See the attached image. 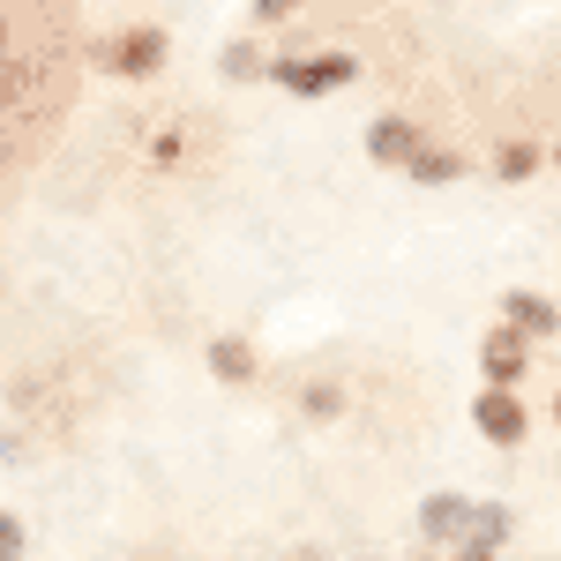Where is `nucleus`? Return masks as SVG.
<instances>
[{
  "label": "nucleus",
  "mask_w": 561,
  "mask_h": 561,
  "mask_svg": "<svg viewBox=\"0 0 561 561\" xmlns=\"http://www.w3.org/2000/svg\"><path fill=\"white\" fill-rule=\"evenodd\" d=\"M479 375H486V389H517L524 375H531V337L510 330V322H494V330L479 337Z\"/></svg>",
  "instance_id": "7ed1b4c3"
},
{
  "label": "nucleus",
  "mask_w": 561,
  "mask_h": 561,
  "mask_svg": "<svg viewBox=\"0 0 561 561\" xmlns=\"http://www.w3.org/2000/svg\"><path fill=\"white\" fill-rule=\"evenodd\" d=\"M502 322H510V330H524L531 345H539V337H561V307L547 300V293H524V285H510V293H502Z\"/></svg>",
  "instance_id": "0eeeda50"
},
{
  "label": "nucleus",
  "mask_w": 561,
  "mask_h": 561,
  "mask_svg": "<svg viewBox=\"0 0 561 561\" xmlns=\"http://www.w3.org/2000/svg\"><path fill=\"white\" fill-rule=\"evenodd\" d=\"M300 412H307V420H337V412H345V389H337V382H307L300 389Z\"/></svg>",
  "instance_id": "ddd939ff"
},
{
  "label": "nucleus",
  "mask_w": 561,
  "mask_h": 561,
  "mask_svg": "<svg viewBox=\"0 0 561 561\" xmlns=\"http://www.w3.org/2000/svg\"><path fill=\"white\" fill-rule=\"evenodd\" d=\"M293 561H322V547H300V554H293Z\"/></svg>",
  "instance_id": "f3484780"
},
{
  "label": "nucleus",
  "mask_w": 561,
  "mask_h": 561,
  "mask_svg": "<svg viewBox=\"0 0 561 561\" xmlns=\"http://www.w3.org/2000/svg\"><path fill=\"white\" fill-rule=\"evenodd\" d=\"M225 76H232V83H255V76H270V60H262V45H225Z\"/></svg>",
  "instance_id": "f8f14e48"
},
{
  "label": "nucleus",
  "mask_w": 561,
  "mask_h": 561,
  "mask_svg": "<svg viewBox=\"0 0 561 561\" xmlns=\"http://www.w3.org/2000/svg\"><path fill=\"white\" fill-rule=\"evenodd\" d=\"M510 502H472V531H465V539H472V547H494V554H502V547H510Z\"/></svg>",
  "instance_id": "1a4fd4ad"
},
{
  "label": "nucleus",
  "mask_w": 561,
  "mask_h": 561,
  "mask_svg": "<svg viewBox=\"0 0 561 561\" xmlns=\"http://www.w3.org/2000/svg\"><path fill=\"white\" fill-rule=\"evenodd\" d=\"M165 31H121V38H98L90 45V60L105 68V76H158L165 68Z\"/></svg>",
  "instance_id": "f03ea898"
},
{
  "label": "nucleus",
  "mask_w": 561,
  "mask_h": 561,
  "mask_svg": "<svg viewBox=\"0 0 561 561\" xmlns=\"http://www.w3.org/2000/svg\"><path fill=\"white\" fill-rule=\"evenodd\" d=\"M420 150H427V142H420V128H412L404 113H375V121H367V158H375V165H397V173H404Z\"/></svg>",
  "instance_id": "423d86ee"
},
{
  "label": "nucleus",
  "mask_w": 561,
  "mask_h": 561,
  "mask_svg": "<svg viewBox=\"0 0 561 561\" xmlns=\"http://www.w3.org/2000/svg\"><path fill=\"white\" fill-rule=\"evenodd\" d=\"M23 547H31L23 517H8V510H0V561H23Z\"/></svg>",
  "instance_id": "4468645a"
},
{
  "label": "nucleus",
  "mask_w": 561,
  "mask_h": 561,
  "mask_svg": "<svg viewBox=\"0 0 561 561\" xmlns=\"http://www.w3.org/2000/svg\"><path fill=\"white\" fill-rule=\"evenodd\" d=\"M554 427H561V389H554Z\"/></svg>",
  "instance_id": "6ab92c4d"
},
{
  "label": "nucleus",
  "mask_w": 561,
  "mask_h": 561,
  "mask_svg": "<svg viewBox=\"0 0 561 561\" xmlns=\"http://www.w3.org/2000/svg\"><path fill=\"white\" fill-rule=\"evenodd\" d=\"M449 561H502V554H494V547H472V539H465V547H449Z\"/></svg>",
  "instance_id": "dca6fc26"
},
{
  "label": "nucleus",
  "mask_w": 561,
  "mask_h": 561,
  "mask_svg": "<svg viewBox=\"0 0 561 561\" xmlns=\"http://www.w3.org/2000/svg\"><path fill=\"white\" fill-rule=\"evenodd\" d=\"M539 165H547L539 142H502V150H494V180H531Z\"/></svg>",
  "instance_id": "9b49d317"
},
{
  "label": "nucleus",
  "mask_w": 561,
  "mask_h": 561,
  "mask_svg": "<svg viewBox=\"0 0 561 561\" xmlns=\"http://www.w3.org/2000/svg\"><path fill=\"white\" fill-rule=\"evenodd\" d=\"M465 531H472V494L434 486L427 502H420V539L427 547H465Z\"/></svg>",
  "instance_id": "39448f33"
},
{
  "label": "nucleus",
  "mask_w": 561,
  "mask_h": 561,
  "mask_svg": "<svg viewBox=\"0 0 561 561\" xmlns=\"http://www.w3.org/2000/svg\"><path fill=\"white\" fill-rule=\"evenodd\" d=\"M404 173L420 180V187H449V180H465V158H457V150H442V142H427Z\"/></svg>",
  "instance_id": "9d476101"
},
{
  "label": "nucleus",
  "mask_w": 561,
  "mask_h": 561,
  "mask_svg": "<svg viewBox=\"0 0 561 561\" xmlns=\"http://www.w3.org/2000/svg\"><path fill=\"white\" fill-rule=\"evenodd\" d=\"M293 8H300V0H255V23H285Z\"/></svg>",
  "instance_id": "2eb2a0df"
},
{
  "label": "nucleus",
  "mask_w": 561,
  "mask_h": 561,
  "mask_svg": "<svg viewBox=\"0 0 561 561\" xmlns=\"http://www.w3.org/2000/svg\"><path fill=\"white\" fill-rule=\"evenodd\" d=\"M547 165H561V142H554V150H547Z\"/></svg>",
  "instance_id": "a211bd4d"
},
{
  "label": "nucleus",
  "mask_w": 561,
  "mask_h": 561,
  "mask_svg": "<svg viewBox=\"0 0 561 561\" xmlns=\"http://www.w3.org/2000/svg\"><path fill=\"white\" fill-rule=\"evenodd\" d=\"M210 375L217 382H255V345L248 337H210Z\"/></svg>",
  "instance_id": "6e6552de"
},
{
  "label": "nucleus",
  "mask_w": 561,
  "mask_h": 561,
  "mask_svg": "<svg viewBox=\"0 0 561 561\" xmlns=\"http://www.w3.org/2000/svg\"><path fill=\"white\" fill-rule=\"evenodd\" d=\"M472 427L494 442V449H517L524 434H531V412H524L517 389H479L472 397Z\"/></svg>",
  "instance_id": "20e7f679"
},
{
  "label": "nucleus",
  "mask_w": 561,
  "mask_h": 561,
  "mask_svg": "<svg viewBox=\"0 0 561 561\" xmlns=\"http://www.w3.org/2000/svg\"><path fill=\"white\" fill-rule=\"evenodd\" d=\"M352 76H359L352 53H277V60H270V83L293 90V98H330V90H345Z\"/></svg>",
  "instance_id": "f257e3e1"
}]
</instances>
